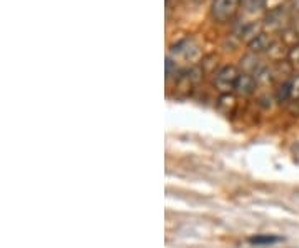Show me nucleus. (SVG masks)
<instances>
[{
    "label": "nucleus",
    "instance_id": "nucleus-1",
    "mask_svg": "<svg viewBox=\"0 0 299 248\" xmlns=\"http://www.w3.org/2000/svg\"><path fill=\"white\" fill-rule=\"evenodd\" d=\"M240 75L241 72L236 69L234 65H226L223 69H220L214 77L216 89H218L221 94H231V92H234Z\"/></svg>",
    "mask_w": 299,
    "mask_h": 248
},
{
    "label": "nucleus",
    "instance_id": "nucleus-2",
    "mask_svg": "<svg viewBox=\"0 0 299 248\" xmlns=\"http://www.w3.org/2000/svg\"><path fill=\"white\" fill-rule=\"evenodd\" d=\"M170 57H172L174 62H176V59H183L186 62H193V64H196V62L201 59V50L192 39H184V40H182V42L173 45Z\"/></svg>",
    "mask_w": 299,
    "mask_h": 248
},
{
    "label": "nucleus",
    "instance_id": "nucleus-3",
    "mask_svg": "<svg viewBox=\"0 0 299 248\" xmlns=\"http://www.w3.org/2000/svg\"><path fill=\"white\" fill-rule=\"evenodd\" d=\"M241 0H214L213 2V17L218 22H226L238 12Z\"/></svg>",
    "mask_w": 299,
    "mask_h": 248
},
{
    "label": "nucleus",
    "instance_id": "nucleus-4",
    "mask_svg": "<svg viewBox=\"0 0 299 248\" xmlns=\"http://www.w3.org/2000/svg\"><path fill=\"white\" fill-rule=\"evenodd\" d=\"M272 44H274V39H272V35L271 34H266V32H261L256 39H252L248 45H250V52H251V54L260 55V54H268V50L271 49Z\"/></svg>",
    "mask_w": 299,
    "mask_h": 248
},
{
    "label": "nucleus",
    "instance_id": "nucleus-5",
    "mask_svg": "<svg viewBox=\"0 0 299 248\" xmlns=\"http://www.w3.org/2000/svg\"><path fill=\"white\" fill-rule=\"evenodd\" d=\"M258 87V80L254 75H250V74H243L241 72L240 79H238V84H236V89L234 92L238 95H243V97H248V95H252L254 94Z\"/></svg>",
    "mask_w": 299,
    "mask_h": 248
},
{
    "label": "nucleus",
    "instance_id": "nucleus-6",
    "mask_svg": "<svg viewBox=\"0 0 299 248\" xmlns=\"http://www.w3.org/2000/svg\"><path fill=\"white\" fill-rule=\"evenodd\" d=\"M262 67H264V64L258 59L256 54H248L241 59V69H243V74H250V75L256 77V74L262 69Z\"/></svg>",
    "mask_w": 299,
    "mask_h": 248
},
{
    "label": "nucleus",
    "instance_id": "nucleus-7",
    "mask_svg": "<svg viewBox=\"0 0 299 248\" xmlns=\"http://www.w3.org/2000/svg\"><path fill=\"white\" fill-rule=\"evenodd\" d=\"M286 49H290V47H288L282 40H274V44H272L271 49L268 50V55H270L272 60L282 62V57L290 55V50H286Z\"/></svg>",
    "mask_w": 299,
    "mask_h": 248
},
{
    "label": "nucleus",
    "instance_id": "nucleus-8",
    "mask_svg": "<svg viewBox=\"0 0 299 248\" xmlns=\"http://www.w3.org/2000/svg\"><path fill=\"white\" fill-rule=\"evenodd\" d=\"M282 241L281 236L278 235H254L250 236V243L256 245V246H270V245H276Z\"/></svg>",
    "mask_w": 299,
    "mask_h": 248
},
{
    "label": "nucleus",
    "instance_id": "nucleus-9",
    "mask_svg": "<svg viewBox=\"0 0 299 248\" xmlns=\"http://www.w3.org/2000/svg\"><path fill=\"white\" fill-rule=\"evenodd\" d=\"M218 108L226 115L234 112L236 108V97L233 94H221L220 100H218Z\"/></svg>",
    "mask_w": 299,
    "mask_h": 248
},
{
    "label": "nucleus",
    "instance_id": "nucleus-10",
    "mask_svg": "<svg viewBox=\"0 0 299 248\" xmlns=\"http://www.w3.org/2000/svg\"><path fill=\"white\" fill-rule=\"evenodd\" d=\"M291 99H292V82L291 80L282 82L276 92V100L280 103H286L291 102Z\"/></svg>",
    "mask_w": 299,
    "mask_h": 248
},
{
    "label": "nucleus",
    "instance_id": "nucleus-11",
    "mask_svg": "<svg viewBox=\"0 0 299 248\" xmlns=\"http://www.w3.org/2000/svg\"><path fill=\"white\" fill-rule=\"evenodd\" d=\"M286 19V9L282 7H276L272 12L268 15L266 17V24L268 25H272V27H276V25H280V24H282V20Z\"/></svg>",
    "mask_w": 299,
    "mask_h": 248
},
{
    "label": "nucleus",
    "instance_id": "nucleus-12",
    "mask_svg": "<svg viewBox=\"0 0 299 248\" xmlns=\"http://www.w3.org/2000/svg\"><path fill=\"white\" fill-rule=\"evenodd\" d=\"M260 34H261V25L256 24V22H251V24L246 25V27H243V30H241V39L248 40V44H250L251 40L256 39Z\"/></svg>",
    "mask_w": 299,
    "mask_h": 248
},
{
    "label": "nucleus",
    "instance_id": "nucleus-13",
    "mask_svg": "<svg viewBox=\"0 0 299 248\" xmlns=\"http://www.w3.org/2000/svg\"><path fill=\"white\" fill-rule=\"evenodd\" d=\"M178 74V65L176 62H174L172 57H168L166 59V79H172Z\"/></svg>",
    "mask_w": 299,
    "mask_h": 248
},
{
    "label": "nucleus",
    "instance_id": "nucleus-14",
    "mask_svg": "<svg viewBox=\"0 0 299 248\" xmlns=\"http://www.w3.org/2000/svg\"><path fill=\"white\" fill-rule=\"evenodd\" d=\"M288 59L292 65H299V44H296L294 47L290 49V55H288Z\"/></svg>",
    "mask_w": 299,
    "mask_h": 248
},
{
    "label": "nucleus",
    "instance_id": "nucleus-15",
    "mask_svg": "<svg viewBox=\"0 0 299 248\" xmlns=\"http://www.w3.org/2000/svg\"><path fill=\"white\" fill-rule=\"evenodd\" d=\"M243 2L250 12H256V10H260L262 7V0H243Z\"/></svg>",
    "mask_w": 299,
    "mask_h": 248
}]
</instances>
